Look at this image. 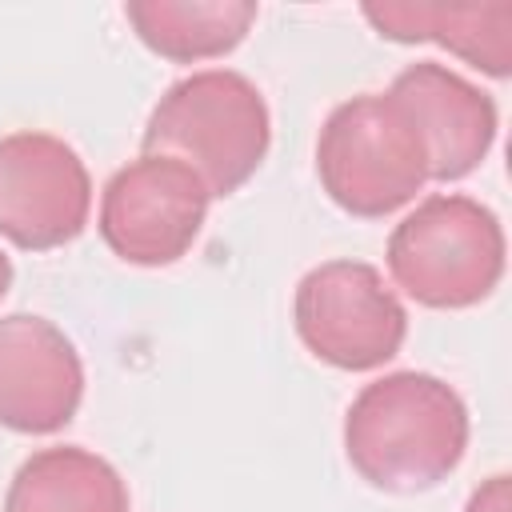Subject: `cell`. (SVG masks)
<instances>
[{
    "label": "cell",
    "mask_w": 512,
    "mask_h": 512,
    "mask_svg": "<svg viewBox=\"0 0 512 512\" xmlns=\"http://www.w3.org/2000/svg\"><path fill=\"white\" fill-rule=\"evenodd\" d=\"M468 448V408L428 372H392L360 388L344 416L348 464L380 492H428Z\"/></svg>",
    "instance_id": "1"
},
{
    "label": "cell",
    "mask_w": 512,
    "mask_h": 512,
    "mask_svg": "<svg viewBox=\"0 0 512 512\" xmlns=\"http://www.w3.org/2000/svg\"><path fill=\"white\" fill-rule=\"evenodd\" d=\"M272 120L260 88L232 72L208 68L176 80L144 124V152L188 164L208 196H232L264 164Z\"/></svg>",
    "instance_id": "2"
},
{
    "label": "cell",
    "mask_w": 512,
    "mask_h": 512,
    "mask_svg": "<svg viewBox=\"0 0 512 512\" xmlns=\"http://www.w3.org/2000/svg\"><path fill=\"white\" fill-rule=\"evenodd\" d=\"M316 176L348 216H392L432 180L424 132L392 92H360L328 112L316 140Z\"/></svg>",
    "instance_id": "3"
},
{
    "label": "cell",
    "mask_w": 512,
    "mask_h": 512,
    "mask_svg": "<svg viewBox=\"0 0 512 512\" xmlns=\"http://www.w3.org/2000/svg\"><path fill=\"white\" fill-rule=\"evenodd\" d=\"M388 272L424 308H472L504 276V228L472 196H428L388 236Z\"/></svg>",
    "instance_id": "4"
},
{
    "label": "cell",
    "mask_w": 512,
    "mask_h": 512,
    "mask_svg": "<svg viewBox=\"0 0 512 512\" xmlns=\"http://www.w3.org/2000/svg\"><path fill=\"white\" fill-rule=\"evenodd\" d=\"M292 316L304 348L344 372L388 364L408 336L404 304L364 260H328L312 268L296 284Z\"/></svg>",
    "instance_id": "5"
},
{
    "label": "cell",
    "mask_w": 512,
    "mask_h": 512,
    "mask_svg": "<svg viewBox=\"0 0 512 512\" xmlns=\"http://www.w3.org/2000/svg\"><path fill=\"white\" fill-rule=\"evenodd\" d=\"M208 200L204 180L188 164L144 152L104 184L100 236L124 264L164 268L196 244Z\"/></svg>",
    "instance_id": "6"
},
{
    "label": "cell",
    "mask_w": 512,
    "mask_h": 512,
    "mask_svg": "<svg viewBox=\"0 0 512 512\" xmlns=\"http://www.w3.org/2000/svg\"><path fill=\"white\" fill-rule=\"evenodd\" d=\"M88 208L92 180L72 144L52 132L0 136V236L48 252L84 232Z\"/></svg>",
    "instance_id": "7"
},
{
    "label": "cell",
    "mask_w": 512,
    "mask_h": 512,
    "mask_svg": "<svg viewBox=\"0 0 512 512\" xmlns=\"http://www.w3.org/2000/svg\"><path fill=\"white\" fill-rule=\"evenodd\" d=\"M84 400L76 344L44 316H0V424L28 436L60 432Z\"/></svg>",
    "instance_id": "8"
},
{
    "label": "cell",
    "mask_w": 512,
    "mask_h": 512,
    "mask_svg": "<svg viewBox=\"0 0 512 512\" xmlns=\"http://www.w3.org/2000/svg\"><path fill=\"white\" fill-rule=\"evenodd\" d=\"M388 92L420 124L436 184L464 180L468 172L480 168V160L496 140V104L488 92H480L460 72L436 60L408 64Z\"/></svg>",
    "instance_id": "9"
},
{
    "label": "cell",
    "mask_w": 512,
    "mask_h": 512,
    "mask_svg": "<svg viewBox=\"0 0 512 512\" xmlns=\"http://www.w3.org/2000/svg\"><path fill=\"white\" fill-rule=\"evenodd\" d=\"M364 20L396 44L432 40L484 76L504 80L512 72V4H364Z\"/></svg>",
    "instance_id": "10"
},
{
    "label": "cell",
    "mask_w": 512,
    "mask_h": 512,
    "mask_svg": "<svg viewBox=\"0 0 512 512\" xmlns=\"http://www.w3.org/2000/svg\"><path fill=\"white\" fill-rule=\"evenodd\" d=\"M4 512H132L120 472L76 444L32 452L4 496Z\"/></svg>",
    "instance_id": "11"
},
{
    "label": "cell",
    "mask_w": 512,
    "mask_h": 512,
    "mask_svg": "<svg viewBox=\"0 0 512 512\" xmlns=\"http://www.w3.org/2000/svg\"><path fill=\"white\" fill-rule=\"evenodd\" d=\"M140 44L164 60L192 64L232 52L256 24L252 0H132L124 4Z\"/></svg>",
    "instance_id": "12"
},
{
    "label": "cell",
    "mask_w": 512,
    "mask_h": 512,
    "mask_svg": "<svg viewBox=\"0 0 512 512\" xmlns=\"http://www.w3.org/2000/svg\"><path fill=\"white\" fill-rule=\"evenodd\" d=\"M464 512H512V484H508V476L500 472V476L484 480V484L468 496V508H464Z\"/></svg>",
    "instance_id": "13"
},
{
    "label": "cell",
    "mask_w": 512,
    "mask_h": 512,
    "mask_svg": "<svg viewBox=\"0 0 512 512\" xmlns=\"http://www.w3.org/2000/svg\"><path fill=\"white\" fill-rule=\"evenodd\" d=\"M8 288H12V260L0 252V300L8 296Z\"/></svg>",
    "instance_id": "14"
}]
</instances>
